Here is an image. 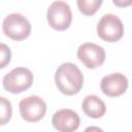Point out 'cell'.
<instances>
[{"label":"cell","mask_w":132,"mask_h":132,"mask_svg":"<svg viewBox=\"0 0 132 132\" xmlns=\"http://www.w3.org/2000/svg\"><path fill=\"white\" fill-rule=\"evenodd\" d=\"M77 58L89 69L101 66L105 61V51L102 46L93 43H82L77 50Z\"/></svg>","instance_id":"52a82bcc"},{"label":"cell","mask_w":132,"mask_h":132,"mask_svg":"<svg viewBox=\"0 0 132 132\" xmlns=\"http://www.w3.org/2000/svg\"><path fill=\"white\" fill-rule=\"evenodd\" d=\"M55 81L61 93L71 96L77 94L82 88L84 75L75 64L63 63L55 73Z\"/></svg>","instance_id":"6da1fadb"},{"label":"cell","mask_w":132,"mask_h":132,"mask_svg":"<svg viewBox=\"0 0 132 132\" xmlns=\"http://www.w3.org/2000/svg\"><path fill=\"white\" fill-rule=\"evenodd\" d=\"M2 29L6 36L20 41L26 39L30 35L31 24L21 13H11L3 20Z\"/></svg>","instance_id":"3957f363"},{"label":"cell","mask_w":132,"mask_h":132,"mask_svg":"<svg viewBox=\"0 0 132 132\" xmlns=\"http://www.w3.org/2000/svg\"><path fill=\"white\" fill-rule=\"evenodd\" d=\"M46 16L50 26L58 31L68 29L72 21L70 6L64 1L53 2L47 9Z\"/></svg>","instance_id":"5b68a950"},{"label":"cell","mask_w":132,"mask_h":132,"mask_svg":"<svg viewBox=\"0 0 132 132\" xmlns=\"http://www.w3.org/2000/svg\"><path fill=\"white\" fill-rule=\"evenodd\" d=\"M79 11L85 15H93L102 4V0H76Z\"/></svg>","instance_id":"8fae6325"},{"label":"cell","mask_w":132,"mask_h":132,"mask_svg":"<svg viewBox=\"0 0 132 132\" xmlns=\"http://www.w3.org/2000/svg\"><path fill=\"white\" fill-rule=\"evenodd\" d=\"M100 88L106 96L117 97L126 92L128 88V79L122 73H111L101 79Z\"/></svg>","instance_id":"9c48e42d"},{"label":"cell","mask_w":132,"mask_h":132,"mask_svg":"<svg viewBox=\"0 0 132 132\" xmlns=\"http://www.w3.org/2000/svg\"><path fill=\"white\" fill-rule=\"evenodd\" d=\"M19 107L22 118L30 123L40 121L46 112V104L38 96H29L22 99Z\"/></svg>","instance_id":"8992f818"},{"label":"cell","mask_w":132,"mask_h":132,"mask_svg":"<svg viewBox=\"0 0 132 132\" xmlns=\"http://www.w3.org/2000/svg\"><path fill=\"white\" fill-rule=\"evenodd\" d=\"M0 52H1V62H0V67L4 68L9 62H10V58H11V54H10V50L9 47L4 44L1 43L0 44Z\"/></svg>","instance_id":"4fadbf2b"},{"label":"cell","mask_w":132,"mask_h":132,"mask_svg":"<svg viewBox=\"0 0 132 132\" xmlns=\"http://www.w3.org/2000/svg\"><path fill=\"white\" fill-rule=\"evenodd\" d=\"M1 105V113H0V124L5 125L11 118V104L4 97L0 98Z\"/></svg>","instance_id":"7c38bea8"},{"label":"cell","mask_w":132,"mask_h":132,"mask_svg":"<svg viewBox=\"0 0 132 132\" xmlns=\"http://www.w3.org/2000/svg\"><path fill=\"white\" fill-rule=\"evenodd\" d=\"M3 88L12 94H19L32 86L33 74L25 67L13 68L3 77Z\"/></svg>","instance_id":"7a4b0ae2"},{"label":"cell","mask_w":132,"mask_h":132,"mask_svg":"<svg viewBox=\"0 0 132 132\" xmlns=\"http://www.w3.org/2000/svg\"><path fill=\"white\" fill-rule=\"evenodd\" d=\"M112 2L118 7H128L132 5V0H112Z\"/></svg>","instance_id":"5bb4252c"},{"label":"cell","mask_w":132,"mask_h":132,"mask_svg":"<svg viewBox=\"0 0 132 132\" xmlns=\"http://www.w3.org/2000/svg\"><path fill=\"white\" fill-rule=\"evenodd\" d=\"M80 120L78 114L68 108H63L56 111L52 119L54 128L60 132H72L75 131L79 126Z\"/></svg>","instance_id":"ba28073f"},{"label":"cell","mask_w":132,"mask_h":132,"mask_svg":"<svg viewBox=\"0 0 132 132\" xmlns=\"http://www.w3.org/2000/svg\"><path fill=\"white\" fill-rule=\"evenodd\" d=\"M97 34L104 41H119L124 35V25L114 14H104L97 25Z\"/></svg>","instance_id":"277c9868"},{"label":"cell","mask_w":132,"mask_h":132,"mask_svg":"<svg viewBox=\"0 0 132 132\" xmlns=\"http://www.w3.org/2000/svg\"><path fill=\"white\" fill-rule=\"evenodd\" d=\"M84 112L93 119H99L104 116L106 111L105 103L96 95H88L81 104Z\"/></svg>","instance_id":"30bf717a"}]
</instances>
